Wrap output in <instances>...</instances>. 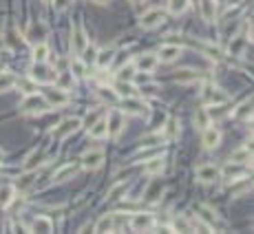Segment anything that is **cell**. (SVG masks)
I'll return each instance as SVG.
<instances>
[{"instance_id":"obj_1","label":"cell","mask_w":254,"mask_h":234,"mask_svg":"<svg viewBox=\"0 0 254 234\" xmlns=\"http://www.w3.org/2000/svg\"><path fill=\"white\" fill-rule=\"evenodd\" d=\"M55 71L51 66H47V62H33V66L29 69V78L36 84H49L55 79Z\"/></svg>"},{"instance_id":"obj_2","label":"cell","mask_w":254,"mask_h":234,"mask_svg":"<svg viewBox=\"0 0 254 234\" xmlns=\"http://www.w3.org/2000/svg\"><path fill=\"white\" fill-rule=\"evenodd\" d=\"M45 108H49L47 100L42 95H36V93H29L27 100L20 104V110H25V113H42Z\"/></svg>"},{"instance_id":"obj_3","label":"cell","mask_w":254,"mask_h":234,"mask_svg":"<svg viewBox=\"0 0 254 234\" xmlns=\"http://www.w3.org/2000/svg\"><path fill=\"white\" fill-rule=\"evenodd\" d=\"M164 20H166V13L155 7V9H148V11L139 18V26H142V29H155V26L161 25Z\"/></svg>"},{"instance_id":"obj_4","label":"cell","mask_w":254,"mask_h":234,"mask_svg":"<svg viewBox=\"0 0 254 234\" xmlns=\"http://www.w3.org/2000/svg\"><path fill=\"white\" fill-rule=\"evenodd\" d=\"M82 126V122L77 117H69V119H64L60 126H55L53 128V139H64V137H69L71 132H76L77 128Z\"/></svg>"},{"instance_id":"obj_5","label":"cell","mask_w":254,"mask_h":234,"mask_svg":"<svg viewBox=\"0 0 254 234\" xmlns=\"http://www.w3.org/2000/svg\"><path fill=\"white\" fill-rule=\"evenodd\" d=\"M102 161H104V153L100 148L86 150V153L82 155V166H84L86 170H98V168L102 166Z\"/></svg>"},{"instance_id":"obj_6","label":"cell","mask_w":254,"mask_h":234,"mask_svg":"<svg viewBox=\"0 0 254 234\" xmlns=\"http://www.w3.org/2000/svg\"><path fill=\"white\" fill-rule=\"evenodd\" d=\"M124 126V113L122 110H111L106 117V128H108V135L111 137H117Z\"/></svg>"},{"instance_id":"obj_7","label":"cell","mask_w":254,"mask_h":234,"mask_svg":"<svg viewBox=\"0 0 254 234\" xmlns=\"http://www.w3.org/2000/svg\"><path fill=\"white\" fill-rule=\"evenodd\" d=\"M45 100H47V104L55 106V108H58V106H67L69 104V95H67L64 88H51V91H47Z\"/></svg>"},{"instance_id":"obj_8","label":"cell","mask_w":254,"mask_h":234,"mask_svg":"<svg viewBox=\"0 0 254 234\" xmlns=\"http://www.w3.org/2000/svg\"><path fill=\"white\" fill-rule=\"evenodd\" d=\"M197 179L201 183H212L214 179H219V168L214 163H203V166L197 168Z\"/></svg>"},{"instance_id":"obj_9","label":"cell","mask_w":254,"mask_h":234,"mask_svg":"<svg viewBox=\"0 0 254 234\" xmlns=\"http://www.w3.org/2000/svg\"><path fill=\"white\" fill-rule=\"evenodd\" d=\"M152 225H155V219H152V214H146V212H137V214H133V219H130V228L137 230V232L151 230Z\"/></svg>"},{"instance_id":"obj_10","label":"cell","mask_w":254,"mask_h":234,"mask_svg":"<svg viewBox=\"0 0 254 234\" xmlns=\"http://www.w3.org/2000/svg\"><path fill=\"white\" fill-rule=\"evenodd\" d=\"M203 100L208 104H214V106H223L228 102V93H223L221 88H214V86H205L203 91Z\"/></svg>"},{"instance_id":"obj_11","label":"cell","mask_w":254,"mask_h":234,"mask_svg":"<svg viewBox=\"0 0 254 234\" xmlns=\"http://www.w3.org/2000/svg\"><path fill=\"white\" fill-rule=\"evenodd\" d=\"M157 62L159 60H157L155 53H142V55L137 57V62H135V69L144 71V73H151V71H155Z\"/></svg>"},{"instance_id":"obj_12","label":"cell","mask_w":254,"mask_h":234,"mask_svg":"<svg viewBox=\"0 0 254 234\" xmlns=\"http://www.w3.org/2000/svg\"><path fill=\"white\" fill-rule=\"evenodd\" d=\"M179 55H181V47H179V44H164V47L159 49V55H157V60H161V62H175Z\"/></svg>"},{"instance_id":"obj_13","label":"cell","mask_w":254,"mask_h":234,"mask_svg":"<svg viewBox=\"0 0 254 234\" xmlns=\"http://www.w3.org/2000/svg\"><path fill=\"white\" fill-rule=\"evenodd\" d=\"M113 60H115V49L113 47L102 49V51H98V55H95V64H98L100 69H108V66L113 64Z\"/></svg>"},{"instance_id":"obj_14","label":"cell","mask_w":254,"mask_h":234,"mask_svg":"<svg viewBox=\"0 0 254 234\" xmlns=\"http://www.w3.org/2000/svg\"><path fill=\"white\" fill-rule=\"evenodd\" d=\"M219 175H223L228 181H236L239 177H243L245 175V168H243V163H228L226 168H223V172H219Z\"/></svg>"},{"instance_id":"obj_15","label":"cell","mask_w":254,"mask_h":234,"mask_svg":"<svg viewBox=\"0 0 254 234\" xmlns=\"http://www.w3.org/2000/svg\"><path fill=\"white\" fill-rule=\"evenodd\" d=\"M124 110H126V113H135V115L146 113V102L137 100V95L124 97Z\"/></svg>"},{"instance_id":"obj_16","label":"cell","mask_w":254,"mask_h":234,"mask_svg":"<svg viewBox=\"0 0 254 234\" xmlns=\"http://www.w3.org/2000/svg\"><path fill=\"white\" fill-rule=\"evenodd\" d=\"M203 146L208 150H212V148H217L219 146V141H221V132L217 130V128H203Z\"/></svg>"},{"instance_id":"obj_17","label":"cell","mask_w":254,"mask_h":234,"mask_svg":"<svg viewBox=\"0 0 254 234\" xmlns=\"http://www.w3.org/2000/svg\"><path fill=\"white\" fill-rule=\"evenodd\" d=\"M89 44V40H86V33H84V29H82L80 25L76 26V31H73V51L80 55L82 51H84V47Z\"/></svg>"},{"instance_id":"obj_18","label":"cell","mask_w":254,"mask_h":234,"mask_svg":"<svg viewBox=\"0 0 254 234\" xmlns=\"http://www.w3.org/2000/svg\"><path fill=\"white\" fill-rule=\"evenodd\" d=\"M77 172V166H73V163H67V166H62L60 170L53 172V181L55 183H62V181L67 179H73V175Z\"/></svg>"},{"instance_id":"obj_19","label":"cell","mask_w":254,"mask_h":234,"mask_svg":"<svg viewBox=\"0 0 254 234\" xmlns=\"http://www.w3.org/2000/svg\"><path fill=\"white\" fill-rule=\"evenodd\" d=\"M89 135L93 137V139H104V137L108 135L106 119H98V122L91 124V126H89Z\"/></svg>"},{"instance_id":"obj_20","label":"cell","mask_w":254,"mask_h":234,"mask_svg":"<svg viewBox=\"0 0 254 234\" xmlns=\"http://www.w3.org/2000/svg\"><path fill=\"white\" fill-rule=\"evenodd\" d=\"M201 16L205 22H212L217 16V0H201Z\"/></svg>"},{"instance_id":"obj_21","label":"cell","mask_w":254,"mask_h":234,"mask_svg":"<svg viewBox=\"0 0 254 234\" xmlns=\"http://www.w3.org/2000/svg\"><path fill=\"white\" fill-rule=\"evenodd\" d=\"M53 230V221L49 216H36L31 223V232H51Z\"/></svg>"},{"instance_id":"obj_22","label":"cell","mask_w":254,"mask_h":234,"mask_svg":"<svg viewBox=\"0 0 254 234\" xmlns=\"http://www.w3.org/2000/svg\"><path fill=\"white\" fill-rule=\"evenodd\" d=\"M161 170H164V159L161 157H152V159H148L146 163H144V172L146 175H161Z\"/></svg>"},{"instance_id":"obj_23","label":"cell","mask_w":254,"mask_h":234,"mask_svg":"<svg viewBox=\"0 0 254 234\" xmlns=\"http://www.w3.org/2000/svg\"><path fill=\"white\" fill-rule=\"evenodd\" d=\"M33 181H36V172L29 170L25 172L23 177H18V181H16V190H20V192H25V190H29L33 185Z\"/></svg>"},{"instance_id":"obj_24","label":"cell","mask_w":254,"mask_h":234,"mask_svg":"<svg viewBox=\"0 0 254 234\" xmlns=\"http://www.w3.org/2000/svg\"><path fill=\"white\" fill-rule=\"evenodd\" d=\"M14 194H16V188L14 185H0V208H7L11 201H14Z\"/></svg>"},{"instance_id":"obj_25","label":"cell","mask_w":254,"mask_h":234,"mask_svg":"<svg viewBox=\"0 0 254 234\" xmlns=\"http://www.w3.org/2000/svg\"><path fill=\"white\" fill-rule=\"evenodd\" d=\"M232 115H234V119H248L250 115H252V100L241 102V104L236 106V110H234Z\"/></svg>"},{"instance_id":"obj_26","label":"cell","mask_w":254,"mask_h":234,"mask_svg":"<svg viewBox=\"0 0 254 234\" xmlns=\"http://www.w3.org/2000/svg\"><path fill=\"white\" fill-rule=\"evenodd\" d=\"M113 228H115V219H113V214H104L102 219L95 223V232H111Z\"/></svg>"},{"instance_id":"obj_27","label":"cell","mask_w":254,"mask_h":234,"mask_svg":"<svg viewBox=\"0 0 254 234\" xmlns=\"http://www.w3.org/2000/svg\"><path fill=\"white\" fill-rule=\"evenodd\" d=\"M195 124H197V128H199V130H203V128L210 126V113H208V108H197Z\"/></svg>"},{"instance_id":"obj_28","label":"cell","mask_w":254,"mask_h":234,"mask_svg":"<svg viewBox=\"0 0 254 234\" xmlns=\"http://www.w3.org/2000/svg\"><path fill=\"white\" fill-rule=\"evenodd\" d=\"M49 60V47L45 42H38L33 47V62H47Z\"/></svg>"},{"instance_id":"obj_29","label":"cell","mask_w":254,"mask_h":234,"mask_svg":"<svg viewBox=\"0 0 254 234\" xmlns=\"http://www.w3.org/2000/svg\"><path fill=\"white\" fill-rule=\"evenodd\" d=\"M47 35V25L45 22H36V25L31 26V31H29V38L36 40V42H42Z\"/></svg>"},{"instance_id":"obj_30","label":"cell","mask_w":254,"mask_h":234,"mask_svg":"<svg viewBox=\"0 0 254 234\" xmlns=\"http://www.w3.org/2000/svg\"><path fill=\"white\" fill-rule=\"evenodd\" d=\"M115 93H117L120 97H133V95H137V93H135V88H133V84H130V82H124V79H120V82H117Z\"/></svg>"},{"instance_id":"obj_31","label":"cell","mask_w":254,"mask_h":234,"mask_svg":"<svg viewBox=\"0 0 254 234\" xmlns=\"http://www.w3.org/2000/svg\"><path fill=\"white\" fill-rule=\"evenodd\" d=\"M250 157H252V153H250V148H239V150H234V153L230 155V161H234V163H245V161H250Z\"/></svg>"},{"instance_id":"obj_32","label":"cell","mask_w":254,"mask_h":234,"mask_svg":"<svg viewBox=\"0 0 254 234\" xmlns=\"http://www.w3.org/2000/svg\"><path fill=\"white\" fill-rule=\"evenodd\" d=\"M98 95H100V100H102V102H108V104H115V102L120 100V95L115 93V88H100Z\"/></svg>"},{"instance_id":"obj_33","label":"cell","mask_w":254,"mask_h":234,"mask_svg":"<svg viewBox=\"0 0 254 234\" xmlns=\"http://www.w3.org/2000/svg\"><path fill=\"white\" fill-rule=\"evenodd\" d=\"M188 2H190V0H168V9H170V13H175V16L183 13V11L188 9Z\"/></svg>"},{"instance_id":"obj_34","label":"cell","mask_w":254,"mask_h":234,"mask_svg":"<svg viewBox=\"0 0 254 234\" xmlns=\"http://www.w3.org/2000/svg\"><path fill=\"white\" fill-rule=\"evenodd\" d=\"M11 86H16V75H11V73H0V93L9 91Z\"/></svg>"},{"instance_id":"obj_35","label":"cell","mask_w":254,"mask_h":234,"mask_svg":"<svg viewBox=\"0 0 254 234\" xmlns=\"http://www.w3.org/2000/svg\"><path fill=\"white\" fill-rule=\"evenodd\" d=\"M170 230H175V232H190L192 225L188 223V219H183V216H177V219L173 221V225H170Z\"/></svg>"},{"instance_id":"obj_36","label":"cell","mask_w":254,"mask_h":234,"mask_svg":"<svg viewBox=\"0 0 254 234\" xmlns=\"http://www.w3.org/2000/svg\"><path fill=\"white\" fill-rule=\"evenodd\" d=\"M16 86H18L20 91L25 93V95H29V93H36V82H33L31 78H29V79H16Z\"/></svg>"},{"instance_id":"obj_37","label":"cell","mask_w":254,"mask_h":234,"mask_svg":"<svg viewBox=\"0 0 254 234\" xmlns=\"http://www.w3.org/2000/svg\"><path fill=\"white\" fill-rule=\"evenodd\" d=\"M55 79L60 82V88H64V91L73 86V73H69V71H62L60 75H55Z\"/></svg>"},{"instance_id":"obj_38","label":"cell","mask_w":254,"mask_h":234,"mask_svg":"<svg viewBox=\"0 0 254 234\" xmlns=\"http://www.w3.org/2000/svg\"><path fill=\"white\" fill-rule=\"evenodd\" d=\"M199 78V75L195 73V71L186 69V71H177V82H195V79Z\"/></svg>"},{"instance_id":"obj_39","label":"cell","mask_w":254,"mask_h":234,"mask_svg":"<svg viewBox=\"0 0 254 234\" xmlns=\"http://www.w3.org/2000/svg\"><path fill=\"white\" fill-rule=\"evenodd\" d=\"M133 75H135V69H133V66H122L120 73H117V78L124 79V82H130V79H133Z\"/></svg>"},{"instance_id":"obj_40","label":"cell","mask_w":254,"mask_h":234,"mask_svg":"<svg viewBox=\"0 0 254 234\" xmlns=\"http://www.w3.org/2000/svg\"><path fill=\"white\" fill-rule=\"evenodd\" d=\"M124 192H126V183H117L108 190V199H120Z\"/></svg>"},{"instance_id":"obj_41","label":"cell","mask_w":254,"mask_h":234,"mask_svg":"<svg viewBox=\"0 0 254 234\" xmlns=\"http://www.w3.org/2000/svg\"><path fill=\"white\" fill-rule=\"evenodd\" d=\"M84 69H86V64H84L82 60L71 62V73H73V75H84Z\"/></svg>"},{"instance_id":"obj_42","label":"cell","mask_w":254,"mask_h":234,"mask_svg":"<svg viewBox=\"0 0 254 234\" xmlns=\"http://www.w3.org/2000/svg\"><path fill=\"white\" fill-rule=\"evenodd\" d=\"M175 130H177V119H168V128H166V135L164 137H173Z\"/></svg>"},{"instance_id":"obj_43","label":"cell","mask_w":254,"mask_h":234,"mask_svg":"<svg viewBox=\"0 0 254 234\" xmlns=\"http://www.w3.org/2000/svg\"><path fill=\"white\" fill-rule=\"evenodd\" d=\"M51 2L55 4V9H58V11H64V9L71 4V0H51Z\"/></svg>"},{"instance_id":"obj_44","label":"cell","mask_w":254,"mask_h":234,"mask_svg":"<svg viewBox=\"0 0 254 234\" xmlns=\"http://www.w3.org/2000/svg\"><path fill=\"white\" fill-rule=\"evenodd\" d=\"M93 122H98V113H89V117H86V126H91V124H93Z\"/></svg>"},{"instance_id":"obj_45","label":"cell","mask_w":254,"mask_h":234,"mask_svg":"<svg viewBox=\"0 0 254 234\" xmlns=\"http://www.w3.org/2000/svg\"><path fill=\"white\" fill-rule=\"evenodd\" d=\"M93 2H98V4H108L111 0H93Z\"/></svg>"},{"instance_id":"obj_46","label":"cell","mask_w":254,"mask_h":234,"mask_svg":"<svg viewBox=\"0 0 254 234\" xmlns=\"http://www.w3.org/2000/svg\"><path fill=\"white\" fill-rule=\"evenodd\" d=\"M5 161V153H2V148H0V163Z\"/></svg>"},{"instance_id":"obj_47","label":"cell","mask_w":254,"mask_h":234,"mask_svg":"<svg viewBox=\"0 0 254 234\" xmlns=\"http://www.w3.org/2000/svg\"><path fill=\"white\" fill-rule=\"evenodd\" d=\"M2 69H5V64H2V62H0V73H2Z\"/></svg>"},{"instance_id":"obj_48","label":"cell","mask_w":254,"mask_h":234,"mask_svg":"<svg viewBox=\"0 0 254 234\" xmlns=\"http://www.w3.org/2000/svg\"><path fill=\"white\" fill-rule=\"evenodd\" d=\"M130 2H142V0H130Z\"/></svg>"},{"instance_id":"obj_49","label":"cell","mask_w":254,"mask_h":234,"mask_svg":"<svg viewBox=\"0 0 254 234\" xmlns=\"http://www.w3.org/2000/svg\"><path fill=\"white\" fill-rule=\"evenodd\" d=\"M45 2H51V0H45Z\"/></svg>"}]
</instances>
